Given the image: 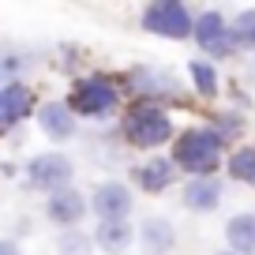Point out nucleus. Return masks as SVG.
<instances>
[{
  "instance_id": "1",
  "label": "nucleus",
  "mask_w": 255,
  "mask_h": 255,
  "mask_svg": "<svg viewBox=\"0 0 255 255\" xmlns=\"http://www.w3.org/2000/svg\"><path fill=\"white\" fill-rule=\"evenodd\" d=\"M225 150V135L214 131V128H191L176 139V150H173V165L184 169L191 176H210L222 161Z\"/></svg>"
},
{
  "instance_id": "2",
  "label": "nucleus",
  "mask_w": 255,
  "mask_h": 255,
  "mask_svg": "<svg viewBox=\"0 0 255 255\" xmlns=\"http://www.w3.org/2000/svg\"><path fill=\"white\" fill-rule=\"evenodd\" d=\"M124 135L131 146H161L173 135V120L158 105H131L124 117Z\"/></svg>"
},
{
  "instance_id": "3",
  "label": "nucleus",
  "mask_w": 255,
  "mask_h": 255,
  "mask_svg": "<svg viewBox=\"0 0 255 255\" xmlns=\"http://www.w3.org/2000/svg\"><path fill=\"white\" fill-rule=\"evenodd\" d=\"M191 11L184 8L180 0H154L143 8V30L146 34H158V38L169 41H184L191 38Z\"/></svg>"
},
{
  "instance_id": "4",
  "label": "nucleus",
  "mask_w": 255,
  "mask_h": 255,
  "mask_svg": "<svg viewBox=\"0 0 255 255\" xmlns=\"http://www.w3.org/2000/svg\"><path fill=\"white\" fill-rule=\"evenodd\" d=\"M72 176H75V165H72V158L60 154V150L34 154V158L26 161V180H30V188L45 191V195L72 188Z\"/></svg>"
},
{
  "instance_id": "5",
  "label": "nucleus",
  "mask_w": 255,
  "mask_h": 255,
  "mask_svg": "<svg viewBox=\"0 0 255 255\" xmlns=\"http://www.w3.org/2000/svg\"><path fill=\"white\" fill-rule=\"evenodd\" d=\"M72 113H83V117H102L117 105V87H113L105 75H90V79H79L72 90V102H64Z\"/></svg>"
},
{
  "instance_id": "6",
  "label": "nucleus",
  "mask_w": 255,
  "mask_h": 255,
  "mask_svg": "<svg viewBox=\"0 0 255 255\" xmlns=\"http://www.w3.org/2000/svg\"><path fill=\"white\" fill-rule=\"evenodd\" d=\"M131 207H135V199H131L128 184H120V180H105V184H98L94 195L87 199V210H94L98 222H128Z\"/></svg>"
},
{
  "instance_id": "7",
  "label": "nucleus",
  "mask_w": 255,
  "mask_h": 255,
  "mask_svg": "<svg viewBox=\"0 0 255 255\" xmlns=\"http://www.w3.org/2000/svg\"><path fill=\"white\" fill-rule=\"evenodd\" d=\"M191 38L199 41V49L207 56H229L233 53V38H229V23L222 11H203L191 23Z\"/></svg>"
},
{
  "instance_id": "8",
  "label": "nucleus",
  "mask_w": 255,
  "mask_h": 255,
  "mask_svg": "<svg viewBox=\"0 0 255 255\" xmlns=\"http://www.w3.org/2000/svg\"><path fill=\"white\" fill-rule=\"evenodd\" d=\"M83 214H87V195L75 188H64V191H53L45 203V218L53 225H60V229H75V225L83 222Z\"/></svg>"
},
{
  "instance_id": "9",
  "label": "nucleus",
  "mask_w": 255,
  "mask_h": 255,
  "mask_svg": "<svg viewBox=\"0 0 255 255\" xmlns=\"http://www.w3.org/2000/svg\"><path fill=\"white\" fill-rule=\"evenodd\" d=\"M30 109H34V94H30V87H23L19 79H15V83H4V87H0V131L15 128Z\"/></svg>"
},
{
  "instance_id": "10",
  "label": "nucleus",
  "mask_w": 255,
  "mask_h": 255,
  "mask_svg": "<svg viewBox=\"0 0 255 255\" xmlns=\"http://www.w3.org/2000/svg\"><path fill=\"white\" fill-rule=\"evenodd\" d=\"M184 207L191 214H210V210L222 207V184L214 176H191L184 184Z\"/></svg>"
},
{
  "instance_id": "11",
  "label": "nucleus",
  "mask_w": 255,
  "mask_h": 255,
  "mask_svg": "<svg viewBox=\"0 0 255 255\" xmlns=\"http://www.w3.org/2000/svg\"><path fill=\"white\" fill-rule=\"evenodd\" d=\"M38 128L53 139V143H68V139L75 135V117H72V109L64 102H45L38 109Z\"/></svg>"
},
{
  "instance_id": "12",
  "label": "nucleus",
  "mask_w": 255,
  "mask_h": 255,
  "mask_svg": "<svg viewBox=\"0 0 255 255\" xmlns=\"http://www.w3.org/2000/svg\"><path fill=\"white\" fill-rule=\"evenodd\" d=\"M131 176H135L139 191L158 195V191H165L169 184L176 180V165H173V158H150V161H143V165H139Z\"/></svg>"
},
{
  "instance_id": "13",
  "label": "nucleus",
  "mask_w": 255,
  "mask_h": 255,
  "mask_svg": "<svg viewBox=\"0 0 255 255\" xmlns=\"http://www.w3.org/2000/svg\"><path fill=\"white\" fill-rule=\"evenodd\" d=\"M135 237H139V244H143L150 255H165V252L176 248V229H173L169 218H146V222L139 225Z\"/></svg>"
},
{
  "instance_id": "14",
  "label": "nucleus",
  "mask_w": 255,
  "mask_h": 255,
  "mask_svg": "<svg viewBox=\"0 0 255 255\" xmlns=\"http://www.w3.org/2000/svg\"><path fill=\"white\" fill-rule=\"evenodd\" d=\"M90 240H94L98 252L105 255H120L131 248V240H135V229L128 222H98V229L90 233Z\"/></svg>"
},
{
  "instance_id": "15",
  "label": "nucleus",
  "mask_w": 255,
  "mask_h": 255,
  "mask_svg": "<svg viewBox=\"0 0 255 255\" xmlns=\"http://www.w3.org/2000/svg\"><path fill=\"white\" fill-rule=\"evenodd\" d=\"M225 240H229L225 252H233V255H255V214L229 218V225H225Z\"/></svg>"
},
{
  "instance_id": "16",
  "label": "nucleus",
  "mask_w": 255,
  "mask_h": 255,
  "mask_svg": "<svg viewBox=\"0 0 255 255\" xmlns=\"http://www.w3.org/2000/svg\"><path fill=\"white\" fill-rule=\"evenodd\" d=\"M229 38H233V49H255V11H240L237 19L229 23Z\"/></svg>"
},
{
  "instance_id": "17",
  "label": "nucleus",
  "mask_w": 255,
  "mask_h": 255,
  "mask_svg": "<svg viewBox=\"0 0 255 255\" xmlns=\"http://www.w3.org/2000/svg\"><path fill=\"white\" fill-rule=\"evenodd\" d=\"M188 75H191V83H195V90H199L203 98L218 94V72H214V64H210V60H191Z\"/></svg>"
},
{
  "instance_id": "18",
  "label": "nucleus",
  "mask_w": 255,
  "mask_h": 255,
  "mask_svg": "<svg viewBox=\"0 0 255 255\" xmlns=\"http://www.w3.org/2000/svg\"><path fill=\"white\" fill-rule=\"evenodd\" d=\"M229 176L248 184V188H255V146H244V150H237L229 158Z\"/></svg>"
},
{
  "instance_id": "19",
  "label": "nucleus",
  "mask_w": 255,
  "mask_h": 255,
  "mask_svg": "<svg viewBox=\"0 0 255 255\" xmlns=\"http://www.w3.org/2000/svg\"><path fill=\"white\" fill-rule=\"evenodd\" d=\"M56 252L60 255H90L94 252V240L83 229H64L60 237H56Z\"/></svg>"
},
{
  "instance_id": "20",
  "label": "nucleus",
  "mask_w": 255,
  "mask_h": 255,
  "mask_svg": "<svg viewBox=\"0 0 255 255\" xmlns=\"http://www.w3.org/2000/svg\"><path fill=\"white\" fill-rule=\"evenodd\" d=\"M26 68V60L19 53H0V79H8V83H15V75Z\"/></svg>"
},
{
  "instance_id": "21",
  "label": "nucleus",
  "mask_w": 255,
  "mask_h": 255,
  "mask_svg": "<svg viewBox=\"0 0 255 255\" xmlns=\"http://www.w3.org/2000/svg\"><path fill=\"white\" fill-rule=\"evenodd\" d=\"M0 255H19V244L15 240H0Z\"/></svg>"
},
{
  "instance_id": "22",
  "label": "nucleus",
  "mask_w": 255,
  "mask_h": 255,
  "mask_svg": "<svg viewBox=\"0 0 255 255\" xmlns=\"http://www.w3.org/2000/svg\"><path fill=\"white\" fill-rule=\"evenodd\" d=\"M218 255H233V252H218Z\"/></svg>"
}]
</instances>
